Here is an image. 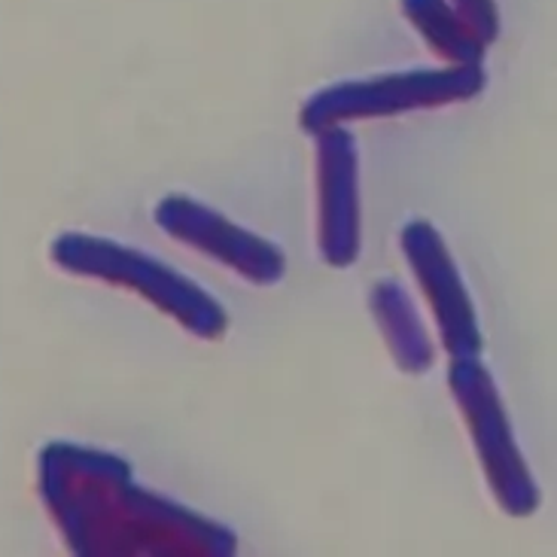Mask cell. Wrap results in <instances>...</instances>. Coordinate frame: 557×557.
<instances>
[{
	"label": "cell",
	"instance_id": "6da1fadb",
	"mask_svg": "<svg viewBox=\"0 0 557 557\" xmlns=\"http://www.w3.org/2000/svg\"><path fill=\"white\" fill-rule=\"evenodd\" d=\"M482 89V74L475 67L445 71V74H408L372 79V83H345L342 89L323 91L311 110H326V116L347 113H393L399 107L467 98Z\"/></svg>",
	"mask_w": 557,
	"mask_h": 557
},
{
	"label": "cell",
	"instance_id": "7a4b0ae2",
	"mask_svg": "<svg viewBox=\"0 0 557 557\" xmlns=\"http://www.w3.org/2000/svg\"><path fill=\"white\" fill-rule=\"evenodd\" d=\"M403 3H406L408 18L423 30V37L436 46L438 52H445L448 59L467 61V64L482 59L484 40L454 13L448 0H403Z\"/></svg>",
	"mask_w": 557,
	"mask_h": 557
},
{
	"label": "cell",
	"instance_id": "3957f363",
	"mask_svg": "<svg viewBox=\"0 0 557 557\" xmlns=\"http://www.w3.org/2000/svg\"><path fill=\"white\" fill-rule=\"evenodd\" d=\"M457 15H460L469 28L482 37L484 44H487V40H494V34H497L494 0H457Z\"/></svg>",
	"mask_w": 557,
	"mask_h": 557
}]
</instances>
